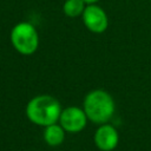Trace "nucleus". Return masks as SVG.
<instances>
[{
  "mask_svg": "<svg viewBox=\"0 0 151 151\" xmlns=\"http://www.w3.org/2000/svg\"><path fill=\"white\" fill-rule=\"evenodd\" d=\"M61 110L58 99L50 94H39L27 103L26 116L31 123L45 127L59 122Z\"/></svg>",
  "mask_w": 151,
  "mask_h": 151,
  "instance_id": "nucleus-1",
  "label": "nucleus"
},
{
  "mask_svg": "<svg viewBox=\"0 0 151 151\" xmlns=\"http://www.w3.org/2000/svg\"><path fill=\"white\" fill-rule=\"evenodd\" d=\"M83 109L88 120L100 125L107 123L112 118L116 111V104L112 96L107 91L96 88L85 96Z\"/></svg>",
  "mask_w": 151,
  "mask_h": 151,
  "instance_id": "nucleus-2",
  "label": "nucleus"
},
{
  "mask_svg": "<svg viewBox=\"0 0 151 151\" xmlns=\"http://www.w3.org/2000/svg\"><path fill=\"white\" fill-rule=\"evenodd\" d=\"M9 40L14 50L22 55H32L39 46L38 31L27 21L18 22L11 29Z\"/></svg>",
  "mask_w": 151,
  "mask_h": 151,
  "instance_id": "nucleus-3",
  "label": "nucleus"
},
{
  "mask_svg": "<svg viewBox=\"0 0 151 151\" xmlns=\"http://www.w3.org/2000/svg\"><path fill=\"white\" fill-rule=\"evenodd\" d=\"M87 120L88 118L84 109H80L79 106H67L61 110L58 123L66 132L77 133L85 129Z\"/></svg>",
  "mask_w": 151,
  "mask_h": 151,
  "instance_id": "nucleus-4",
  "label": "nucleus"
},
{
  "mask_svg": "<svg viewBox=\"0 0 151 151\" xmlns=\"http://www.w3.org/2000/svg\"><path fill=\"white\" fill-rule=\"evenodd\" d=\"M81 19L85 27L92 33H104L109 27V18L106 12L96 4L86 5L81 14Z\"/></svg>",
  "mask_w": 151,
  "mask_h": 151,
  "instance_id": "nucleus-5",
  "label": "nucleus"
},
{
  "mask_svg": "<svg viewBox=\"0 0 151 151\" xmlns=\"http://www.w3.org/2000/svg\"><path fill=\"white\" fill-rule=\"evenodd\" d=\"M93 140L100 151H112L119 143V133L117 129L111 124H100L94 132Z\"/></svg>",
  "mask_w": 151,
  "mask_h": 151,
  "instance_id": "nucleus-6",
  "label": "nucleus"
},
{
  "mask_svg": "<svg viewBox=\"0 0 151 151\" xmlns=\"http://www.w3.org/2000/svg\"><path fill=\"white\" fill-rule=\"evenodd\" d=\"M65 132L66 131L63 129V126L59 123H54V124H51L44 127L42 138L47 145L55 147L63 144L65 139Z\"/></svg>",
  "mask_w": 151,
  "mask_h": 151,
  "instance_id": "nucleus-7",
  "label": "nucleus"
},
{
  "mask_svg": "<svg viewBox=\"0 0 151 151\" xmlns=\"http://www.w3.org/2000/svg\"><path fill=\"white\" fill-rule=\"evenodd\" d=\"M86 4L83 0H66L63 5V12L68 18L81 17Z\"/></svg>",
  "mask_w": 151,
  "mask_h": 151,
  "instance_id": "nucleus-8",
  "label": "nucleus"
},
{
  "mask_svg": "<svg viewBox=\"0 0 151 151\" xmlns=\"http://www.w3.org/2000/svg\"><path fill=\"white\" fill-rule=\"evenodd\" d=\"M86 5H91V4H97L99 0H83Z\"/></svg>",
  "mask_w": 151,
  "mask_h": 151,
  "instance_id": "nucleus-9",
  "label": "nucleus"
}]
</instances>
